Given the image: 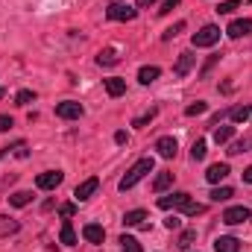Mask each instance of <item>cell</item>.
Here are the masks:
<instances>
[{"instance_id":"8d00e7d4","label":"cell","mask_w":252,"mask_h":252,"mask_svg":"<svg viewBox=\"0 0 252 252\" xmlns=\"http://www.w3.org/2000/svg\"><path fill=\"white\" fill-rule=\"evenodd\" d=\"M12 126H15V121H12L9 115H0V132H9Z\"/></svg>"},{"instance_id":"60d3db41","label":"cell","mask_w":252,"mask_h":252,"mask_svg":"<svg viewBox=\"0 0 252 252\" xmlns=\"http://www.w3.org/2000/svg\"><path fill=\"white\" fill-rule=\"evenodd\" d=\"M115 144H126V132L121 129V132H115Z\"/></svg>"},{"instance_id":"e575fe53","label":"cell","mask_w":252,"mask_h":252,"mask_svg":"<svg viewBox=\"0 0 252 252\" xmlns=\"http://www.w3.org/2000/svg\"><path fill=\"white\" fill-rule=\"evenodd\" d=\"M176 6H179V0H164V3H161V9H156V12H158V15H167V12H170V9H176Z\"/></svg>"},{"instance_id":"d590c367","label":"cell","mask_w":252,"mask_h":252,"mask_svg":"<svg viewBox=\"0 0 252 252\" xmlns=\"http://www.w3.org/2000/svg\"><path fill=\"white\" fill-rule=\"evenodd\" d=\"M59 214H62V217H73V214H76V205H73V202H64L62 208H59Z\"/></svg>"},{"instance_id":"6da1fadb","label":"cell","mask_w":252,"mask_h":252,"mask_svg":"<svg viewBox=\"0 0 252 252\" xmlns=\"http://www.w3.org/2000/svg\"><path fill=\"white\" fill-rule=\"evenodd\" d=\"M153 167H156V161H153L150 156H147V158H141V161H135V164L126 170V176L121 179V185H118V188L124 190V193H126V190H132L141 179H144V176H147V173H153Z\"/></svg>"},{"instance_id":"d4e9b609","label":"cell","mask_w":252,"mask_h":252,"mask_svg":"<svg viewBox=\"0 0 252 252\" xmlns=\"http://www.w3.org/2000/svg\"><path fill=\"white\" fill-rule=\"evenodd\" d=\"M32 100H35V91H30V88H21L15 94V106H30Z\"/></svg>"},{"instance_id":"4dcf8cb0","label":"cell","mask_w":252,"mask_h":252,"mask_svg":"<svg viewBox=\"0 0 252 252\" xmlns=\"http://www.w3.org/2000/svg\"><path fill=\"white\" fill-rule=\"evenodd\" d=\"M205 153H208V150H205V141H193V147H190V158H193V161H202Z\"/></svg>"},{"instance_id":"83f0119b","label":"cell","mask_w":252,"mask_h":252,"mask_svg":"<svg viewBox=\"0 0 252 252\" xmlns=\"http://www.w3.org/2000/svg\"><path fill=\"white\" fill-rule=\"evenodd\" d=\"M208 196H211L214 202H226V199H232V196H235V190H232V188H214Z\"/></svg>"},{"instance_id":"2e32d148","label":"cell","mask_w":252,"mask_h":252,"mask_svg":"<svg viewBox=\"0 0 252 252\" xmlns=\"http://www.w3.org/2000/svg\"><path fill=\"white\" fill-rule=\"evenodd\" d=\"M226 176H229V164H226V161H223V164H211V167H208V173H205V179H208L211 185L223 182Z\"/></svg>"},{"instance_id":"cb8c5ba5","label":"cell","mask_w":252,"mask_h":252,"mask_svg":"<svg viewBox=\"0 0 252 252\" xmlns=\"http://www.w3.org/2000/svg\"><path fill=\"white\" fill-rule=\"evenodd\" d=\"M232 135H235V126H217V129H214V141H217V144L232 141Z\"/></svg>"},{"instance_id":"ee69618b","label":"cell","mask_w":252,"mask_h":252,"mask_svg":"<svg viewBox=\"0 0 252 252\" xmlns=\"http://www.w3.org/2000/svg\"><path fill=\"white\" fill-rule=\"evenodd\" d=\"M3 97H6V88H0V100H3Z\"/></svg>"},{"instance_id":"277c9868","label":"cell","mask_w":252,"mask_h":252,"mask_svg":"<svg viewBox=\"0 0 252 252\" xmlns=\"http://www.w3.org/2000/svg\"><path fill=\"white\" fill-rule=\"evenodd\" d=\"M247 220H250V208H247V205H232V208L223 211V223H226V226H241V223H247Z\"/></svg>"},{"instance_id":"836d02e7","label":"cell","mask_w":252,"mask_h":252,"mask_svg":"<svg viewBox=\"0 0 252 252\" xmlns=\"http://www.w3.org/2000/svg\"><path fill=\"white\" fill-rule=\"evenodd\" d=\"M193 241H196V229H188V232H182V238H179V250H188Z\"/></svg>"},{"instance_id":"9a60e30c","label":"cell","mask_w":252,"mask_h":252,"mask_svg":"<svg viewBox=\"0 0 252 252\" xmlns=\"http://www.w3.org/2000/svg\"><path fill=\"white\" fill-rule=\"evenodd\" d=\"M161 76V67H156V64H144L141 70H138V82L141 85H150V82H156Z\"/></svg>"},{"instance_id":"8992f818","label":"cell","mask_w":252,"mask_h":252,"mask_svg":"<svg viewBox=\"0 0 252 252\" xmlns=\"http://www.w3.org/2000/svg\"><path fill=\"white\" fill-rule=\"evenodd\" d=\"M64 173L62 170H44V173H38V179H35V185L41 190H56L59 185H62Z\"/></svg>"},{"instance_id":"4fadbf2b","label":"cell","mask_w":252,"mask_h":252,"mask_svg":"<svg viewBox=\"0 0 252 252\" xmlns=\"http://www.w3.org/2000/svg\"><path fill=\"white\" fill-rule=\"evenodd\" d=\"M82 238H85L88 244H103L106 232H103V226H100V223H88V226L82 229Z\"/></svg>"},{"instance_id":"ba28073f","label":"cell","mask_w":252,"mask_h":252,"mask_svg":"<svg viewBox=\"0 0 252 252\" xmlns=\"http://www.w3.org/2000/svg\"><path fill=\"white\" fill-rule=\"evenodd\" d=\"M250 32H252V18H238V21H232L229 30H226L229 38H244V35H250Z\"/></svg>"},{"instance_id":"7a4b0ae2","label":"cell","mask_w":252,"mask_h":252,"mask_svg":"<svg viewBox=\"0 0 252 252\" xmlns=\"http://www.w3.org/2000/svg\"><path fill=\"white\" fill-rule=\"evenodd\" d=\"M220 41V27L217 24H205L199 32H193V38H190V44L193 47H214Z\"/></svg>"},{"instance_id":"d6a6232c","label":"cell","mask_w":252,"mask_h":252,"mask_svg":"<svg viewBox=\"0 0 252 252\" xmlns=\"http://www.w3.org/2000/svg\"><path fill=\"white\" fill-rule=\"evenodd\" d=\"M182 211H185L188 217H196V214H202V211H205V205H199V202H193V199H188Z\"/></svg>"},{"instance_id":"5b68a950","label":"cell","mask_w":252,"mask_h":252,"mask_svg":"<svg viewBox=\"0 0 252 252\" xmlns=\"http://www.w3.org/2000/svg\"><path fill=\"white\" fill-rule=\"evenodd\" d=\"M82 112H85V109H82L76 100H64V103L56 106V118H62V121H79Z\"/></svg>"},{"instance_id":"9c48e42d","label":"cell","mask_w":252,"mask_h":252,"mask_svg":"<svg viewBox=\"0 0 252 252\" xmlns=\"http://www.w3.org/2000/svg\"><path fill=\"white\" fill-rule=\"evenodd\" d=\"M100 188V179L97 176H91V179H85V182H79L76 185V190H73V196L79 199V202H85V199H91L94 196V190Z\"/></svg>"},{"instance_id":"7c38bea8","label":"cell","mask_w":252,"mask_h":252,"mask_svg":"<svg viewBox=\"0 0 252 252\" xmlns=\"http://www.w3.org/2000/svg\"><path fill=\"white\" fill-rule=\"evenodd\" d=\"M214 252H241V241L232 235H223L214 241Z\"/></svg>"},{"instance_id":"52a82bcc","label":"cell","mask_w":252,"mask_h":252,"mask_svg":"<svg viewBox=\"0 0 252 252\" xmlns=\"http://www.w3.org/2000/svg\"><path fill=\"white\" fill-rule=\"evenodd\" d=\"M190 199L188 190H176V193H170V196H158V208H185V202Z\"/></svg>"},{"instance_id":"e0dca14e","label":"cell","mask_w":252,"mask_h":252,"mask_svg":"<svg viewBox=\"0 0 252 252\" xmlns=\"http://www.w3.org/2000/svg\"><path fill=\"white\" fill-rule=\"evenodd\" d=\"M106 91H109V97H121V94H126V79H121V76H109V79H106Z\"/></svg>"},{"instance_id":"44dd1931","label":"cell","mask_w":252,"mask_h":252,"mask_svg":"<svg viewBox=\"0 0 252 252\" xmlns=\"http://www.w3.org/2000/svg\"><path fill=\"white\" fill-rule=\"evenodd\" d=\"M229 115H232V121H235V124H244V121H250V118H252V106H250V103H244V106H235Z\"/></svg>"},{"instance_id":"7bdbcfd3","label":"cell","mask_w":252,"mask_h":252,"mask_svg":"<svg viewBox=\"0 0 252 252\" xmlns=\"http://www.w3.org/2000/svg\"><path fill=\"white\" fill-rule=\"evenodd\" d=\"M153 3H156V0H141V9H144V6H153Z\"/></svg>"},{"instance_id":"f35d334b","label":"cell","mask_w":252,"mask_h":252,"mask_svg":"<svg viewBox=\"0 0 252 252\" xmlns=\"http://www.w3.org/2000/svg\"><path fill=\"white\" fill-rule=\"evenodd\" d=\"M244 147H247L244 141H238V144H232V147H229V156H241V153H244Z\"/></svg>"},{"instance_id":"1f68e13d","label":"cell","mask_w":252,"mask_h":252,"mask_svg":"<svg viewBox=\"0 0 252 252\" xmlns=\"http://www.w3.org/2000/svg\"><path fill=\"white\" fill-rule=\"evenodd\" d=\"M238 6H241V0H226V3H220V6H217V15H232Z\"/></svg>"},{"instance_id":"5bb4252c","label":"cell","mask_w":252,"mask_h":252,"mask_svg":"<svg viewBox=\"0 0 252 252\" xmlns=\"http://www.w3.org/2000/svg\"><path fill=\"white\" fill-rule=\"evenodd\" d=\"M124 226H144V229H150V226H147V211H144V208L126 211L124 214Z\"/></svg>"},{"instance_id":"484cf974","label":"cell","mask_w":252,"mask_h":252,"mask_svg":"<svg viewBox=\"0 0 252 252\" xmlns=\"http://www.w3.org/2000/svg\"><path fill=\"white\" fill-rule=\"evenodd\" d=\"M205 112H208V103H205V100H196V103H190L188 109H185V115H188V118H196V115H205Z\"/></svg>"},{"instance_id":"ac0fdd59","label":"cell","mask_w":252,"mask_h":252,"mask_svg":"<svg viewBox=\"0 0 252 252\" xmlns=\"http://www.w3.org/2000/svg\"><path fill=\"white\" fill-rule=\"evenodd\" d=\"M21 229V223L18 220H12L9 214H0V238H9V235H15Z\"/></svg>"},{"instance_id":"b9f144b4","label":"cell","mask_w":252,"mask_h":252,"mask_svg":"<svg viewBox=\"0 0 252 252\" xmlns=\"http://www.w3.org/2000/svg\"><path fill=\"white\" fill-rule=\"evenodd\" d=\"M244 182H250V185H252V167H247V170H244Z\"/></svg>"},{"instance_id":"f1b7e54d","label":"cell","mask_w":252,"mask_h":252,"mask_svg":"<svg viewBox=\"0 0 252 252\" xmlns=\"http://www.w3.org/2000/svg\"><path fill=\"white\" fill-rule=\"evenodd\" d=\"M121 250L124 252H144L141 250V244H138L132 235H124V238H121Z\"/></svg>"},{"instance_id":"74e56055","label":"cell","mask_w":252,"mask_h":252,"mask_svg":"<svg viewBox=\"0 0 252 252\" xmlns=\"http://www.w3.org/2000/svg\"><path fill=\"white\" fill-rule=\"evenodd\" d=\"M164 226H167L170 232H176V229H182V220H179V217H167V220H164Z\"/></svg>"},{"instance_id":"d6986e66","label":"cell","mask_w":252,"mask_h":252,"mask_svg":"<svg viewBox=\"0 0 252 252\" xmlns=\"http://www.w3.org/2000/svg\"><path fill=\"white\" fill-rule=\"evenodd\" d=\"M118 62H121V56H118L112 47H106V50L97 53V64H100V67H115Z\"/></svg>"},{"instance_id":"4316f807","label":"cell","mask_w":252,"mask_h":252,"mask_svg":"<svg viewBox=\"0 0 252 252\" xmlns=\"http://www.w3.org/2000/svg\"><path fill=\"white\" fill-rule=\"evenodd\" d=\"M182 30H185V21H176L173 27H167V30L161 32V41H170V38H176V35H179Z\"/></svg>"},{"instance_id":"7402d4cb","label":"cell","mask_w":252,"mask_h":252,"mask_svg":"<svg viewBox=\"0 0 252 252\" xmlns=\"http://www.w3.org/2000/svg\"><path fill=\"white\" fill-rule=\"evenodd\" d=\"M170 185H173V173H167V170H164V173H158V176L153 179V190H156V193L167 190Z\"/></svg>"},{"instance_id":"30bf717a","label":"cell","mask_w":252,"mask_h":252,"mask_svg":"<svg viewBox=\"0 0 252 252\" xmlns=\"http://www.w3.org/2000/svg\"><path fill=\"white\" fill-rule=\"evenodd\" d=\"M156 150H158V156H161V158H176L179 144H176V138L164 135V138H158V141H156Z\"/></svg>"},{"instance_id":"f546056e","label":"cell","mask_w":252,"mask_h":252,"mask_svg":"<svg viewBox=\"0 0 252 252\" xmlns=\"http://www.w3.org/2000/svg\"><path fill=\"white\" fill-rule=\"evenodd\" d=\"M156 115H158V106H153L150 112H144L141 118H135V121H132V126H138V129H141V126H147V124H150V121H153Z\"/></svg>"},{"instance_id":"3957f363","label":"cell","mask_w":252,"mask_h":252,"mask_svg":"<svg viewBox=\"0 0 252 252\" xmlns=\"http://www.w3.org/2000/svg\"><path fill=\"white\" fill-rule=\"evenodd\" d=\"M135 15H138V9L129 6V3H121V0H112L106 6V18L109 21H135Z\"/></svg>"},{"instance_id":"8fae6325","label":"cell","mask_w":252,"mask_h":252,"mask_svg":"<svg viewBox=\"0 0 252 252\" xmlns=\"http://www.w3.org/2000/svg\"><path fill=\"white\" fill-rule=\"evenodd\" d=\"M193 62H196V56L190 53V50H185V53H179V62H176V67H173V73L182 79V76H188V70L193 67Z\"/></svg>"},{"instance_id":"ab89813d","label":"cell","mask_w":252,"mask_h":252,"mask_svg":"<svg viewBox=\"0 0 252 252\" xmlns=\"http://www.w3.org/2000/svg\"><path fill=\"white\" fill-rule=\"evenodd\" d=\"M217 59H220V56H211V59H208V62H205V67H202V70H199V73H202V76H205V73H208V70H211V67H214V64H217Z\"/></svg>"},{"instance_id":"ffe728a7","label":"cell","mask_w":252,"mask_h":252,"mask_svg":"<svg viewBox=\"0 0 252 252\" xmlns=\"http://www.w3.org/2000/svg\"><path fill=\"white\" fill-rule=\"evenodd\" d=\"M59 241H62L64 247H73L76 244V232H73V223L64 217V223H62V235H59Z\"/></svg>"},{"instance_id":"603a6c76","label":"cell","mask_w":252,"mask_h":252,"mask_svg":"<svg viewBox=\"0 0 252 252\" xmlns=\"http://www.w3.org/2000/svg\"><path fill=\"white\" fill-rule=\"evenodd\" d=\"M32 202V193L30 190H15L12 196H9V205H15V208H24V205H30Z\"/></svg>"}]
</instances>
